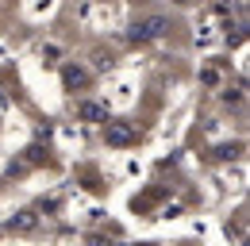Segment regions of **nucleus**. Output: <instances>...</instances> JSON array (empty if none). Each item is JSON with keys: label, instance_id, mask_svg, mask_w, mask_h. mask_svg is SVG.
<instances>
[{"label": "nucleus", "instance_id": "obj_6", "mask_svg": "<svg viewBox=\"0 0 250 246\" xmlns=\"http://www.w3.org/2000/svg\"><path fill=\"white\" fill-rule=\"evenodd\" d=\"M200 81H204V85H216L219 73H216V69H204V73H200Z\"/></svg>", "mask_w": 250, "mask_h": 246}, {"label": "nucleus", "instance_id": "obj_7", "mask_svg": "<svg viewBox=\"0 0 250 246\" xmlns=\"http://www.w3.org/2000/svg\"><path fill=\"white\" fill-rule=\"evenodd\" d=\"M96 65H100V69H108V65H112V58H108L104 50H96Z\"/></svg>", "mask_w": 250, "mask_h": 246}, {"label": "nucleus", "instance_id": "obj_3", "mask_svg": "<svg viewBox=\"0 0 250 246\" xmlns=\"http://www.w3.org/2000/svg\"><path fill=\"white\" fill-rule=\"evenodd\" d=\"M62 81H65V89H69V92H73V89H85V85H89V69L69 62V65H62Z\"/></svg>", "mask_w": 250, "mask_h": 246}, {"label": "nucleus", "instance_id": "obj_2", "mask_svg": "<svg viewBox=\"0 0 250 246\" xmlns=\"http://www.w3.org/2000/svg\"><path fill=\"white\" fill-rule=\"evenodd\" d=\"M104 139H108V146H131V143H135V127H131V123L104 120Z\"/></svg>", "mask_w": 250, "mask_h": 246}, {"label": "nucleus", "instance_id": "obj_4", "mask_svg": "<svg viewBox=\"0 0 250 246\" xmlns=\"http://www.w3.org/2000/svg\"><path fill=\"white\" fill-rule=\"evenodd\" d=\"M77 116L89 120V123H104V120H108V108L96 104V100H81V104H77Z\"/></svg>", "mask_w": 250, "mask_h": 246}, {"label": "nucleus", "instance_id": "obj_1", "mask_svg": "<svg viewBox=\"0 0 250 246\" xmlns=\"http://www.w3.org/2000/svg\"><path fill=\"white\" fill-rule=\"evenodd\" d=\"M169 31V20L166 16H146V20H139L135 27H131V39L135 42H146V39H162Z\"/></svg>", "mask_w": 250, "mask_h": 246}, {"label": "nucleus", "instance_id": "obj_5", "mask_svg": "<svg viewBox=\"0 0 250 246\" xmlns=\"http://www.w3.org/2000/svg\"><path fill=\"white\" fill-rule=\"evenodd\" d=\"M35 223H39V215H35V212H20V215H12V227H16V231H31Z\"/></svg>", "mask_w": 250, "mask_h": 246}]
</instances>
